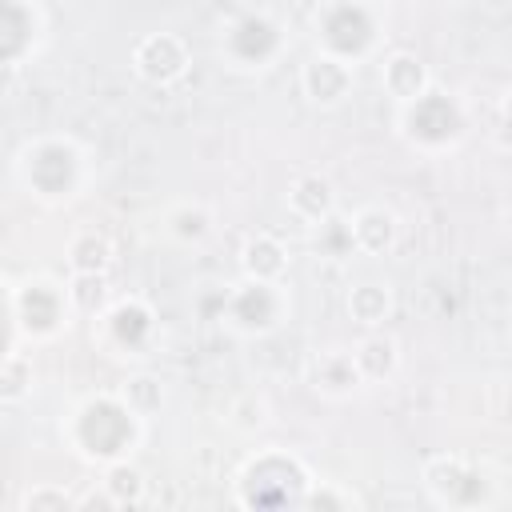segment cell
I'll list each match as a JSON object with an SVG mask.
<instances>
[{"instance_id":"cell-1","label":"cell","mask_w":512,"mask_h":512,"mask_svg":"<svg viewBox=\"0 0 512 512\" xmlns=\"http://www.w3.org/2000/svg\"><path fill=\"white\" fill-rule=\"evenodd\" d=\"M12 176L24 196L44 208L76 204L92 184V156L68 132H40L24 140L12 156Z\"/></svg>"},{"instance_id":"cell-2","label":"cell","mask_w":512,"mask_h":512,"mask_svg":"<svg viewBox=\"0 0 512 512\" xmlns=\"http://www.w3.org/2000/svg\"><path fill=\"white\" fill-rule=\"evenodd\" d=\"M144 416L116 392H88L80 396L68 416L60 420V436L64 444L88 460V464H112V460H128L136 456V448L144 444Z\"/></svg>"},{"instance_id":"cell-3","label":"cell","mask_w":512,"mask_h":512,"mask_svg":"<svg viewBox=\"0 0 512 512\" xmlns=\"http://www.w3.org/2000/svg\"><path fill=\"white\" fill-rule=\"evenodd\" d=\"M472 104L468 96L452 92V88H440V84H428L416 100L408 104H396L392 112V132L404 148H412L416 156H448L456 152L468 132H472Z\"/></svg>"},{"instance_id":"cell-4","label":"cell","mask_w":512,"mask_h":512,"mask_svg":"<svg viewBox=\"0 0 512 512\" xmlns=\"http://www.w3.org/2000/svg\"><path fill=\"white\" fill-rule=\"evenodd\" d=\"M288 24L272 8H240L216 32L220 68L236 76H264L288 56Z\"/></svg>"},{"instance_id":"cell-5","label":"cell","mask_w":512,"mask_h":512,"mask_svg":"<svg viewBox=\"0 0 512 512\" xmlns=\"http://www.w3.org/2000/svg\"><path fill=\"white\" fill-rule=\"evenodd\" d=\"M312 468L304 456H296L292 448L268 444L256 448L232 480V496L240 508H300L304 488L312 484Z\"/></svg>"},{"instance_id":"cell-6","label":"cell","mask_w":512,"mask_h":512,"mask_svg":"<svg viewBox=\"0 0 512 512\" xmlns=\"http://www.w3.org/2000/svg\"><path fill=\"white\" fill-rule=\"evenodd\" d=\"M384 12L372 0H320L312 8L316 52H328L348 64H364L384 44Z\"/></svg>"},{"instance_id":"cell-7","label":"cell","mask_w":512,"mask_h":512,"mask_svg":"<svg viewBox=\"0 0 512 512\" xmlns=\"http://www.w3.org/2000/svg\"><path fill=\"white\" fill-rule=\"evenodd\" d=\"M288 316H292V292L284 280L240 276L220 292V304H216V320L240 340H264L280 332Z\"/></svg>"},{"instance_id":"cell-8","label":"cell","mask_w":512,"mask_h":512,"mask_svg":"<svg viewBox=\"0 0 512 512\" xmlns=\"http://www.w3.org/2000/svg\"><path fill=\"white\" fill-rule=\"evenodd\" d=\"M92 340L112 356V360H148L156 340H160V316L156 308L128 292L112 296L96 316H92Z\"/></svg>"},{"instance_id":"cell-9","label":"cell","mask_w":512,"mask_h":512,"mask_svg":"<svg viewBox=\"0 0 512 512\" xmlns=\"http://www.w3.org/2000/svg\"><path fill=\"white\" fill-rule=\"evenodd\" d=\"M12 320H16V332L28 340V344H52L60 340L76 312H72V300H68V284L48 276V272H36V276H24L12 296Z\"/></svg>"},{"instance_id":"cell-10","label":"cell","mask_w":512,"mask_h":512,"mask_svg":"<svg viewBox=\"0 0 512 512\" xmlns=\"http://www.w3.org/2000/svg\"><path fill=\"white\" fill-rule=\"evenodd\" d=\"M420 488L436 508H448V512H476V508L496 504L488 472L476 460L460 456V452L428 456L424 468H420Z\"/></svg>"},{"instance_id":"cell-11","label":"cell","mask_w":512,"mask_h":512,"mask_svg":"<svg viewBox=\"0 0 512 512\" xmlns=\"http://www.w3.org/2000/svg\"><path fill=\"white\" fill-rule=\"evenodd\" d=\"M128 68L148 88H176L192 72V48L180 32H144L128 52Z\"/></svg>"},{"instance_id":"cell-12","label":"cell","mask_w":512,"mask_h":512,"mask_svg":"<svg viewBox=\"0 0 512 512\" xmlns=\"http://www.w3.org/2000/svg\"><path fill=\"white\" fill-rule=\"evenodd\" d=\"M352 88H356V64H348V60H336L328 52H312L300 64V96L320 112L344 108L352 100Z\"/></svg>"},{"instance_id":"cell-13","label":"cell","mask_w":512,"mask_h":512,"mask_svg":"<svg viewBox=\"0 0 512 512\" xmlns=\"http://www.w3.org/2000/svg\"><path fill=\"white\" fill-rule=\"evenodd\" d=\"M44 44V12L36 0H0V68H16Z\"/></svg>"},{"instance_id":"cell-14","label":"cell","mask_w":512,"mask_h":512,"mask_svg":"<svg viewBox=\"0 0 512 512\" xmlns=\"http://www.w3.org/2000/svg\"><path fill=\"white\" fill-rule=\"evenodd\" d=\"M284 208H288V216H292L296 224H304V228L324 224V220L336 216V208H340L336 180H332L328 172H320V168H300V172L288 180V188H284Z\"/></svg>"},{"instance_id":"cell-15","label":"cell","mask_w":512,"mask_h":512,"mask_svg":"<svg viewBox=\"0 0 512 512\" xmlns=\"http://www.w3.org/2000/svg\"><path fill=\"white\" fill-rule=\"evenodd\" d=\"M304 384L320 400H332V404H344V400H352V396L364 392V380H360V372L352 364V352L340 348V344L312 352V360L304 368Z\"/></svg>"},{"instance_id":"cell-16","label":"cell","mask_w":512,"mask_h":512,"mask_svg":"<svg viewBox=\"0 0 512 512\" xmlns=\"http://www.w3.org/2000/svg\"><path fill=\"white\" fill-rule=\"evenodd\" d=\"M348 236H352V252L356 256H372V260H380V256H392L396 252V244H400V216L388 208V204H360L348 220Z\"/></svg>"},{"instance_id":"cell-17","label":"cell","mask_w":512,"mask_h":512,"mask_svg":"<svg viewBox=\"0 0 512 512\" xmlns=\"http://www.w3.org/2000/svg\"><path fill=\"white\" fill-rule=\"evenodd\" d=\"M348 352H352V364H356V372H360L364 388L392 384V380H396V372H400V364H404L400 340H396L388 328H364Z\"/></svg>"},{"instance_id":"cell-18","label":"cell","mask_w":512,"mask_h":512,"mask_svg":"<svg viewBox=\"0 0 512 512\" xmlns=\"http://www.w3.org/2000/svg\"><path fill=\"white\" fill-rule=\"evenodd\" d=\"M428 84H436V80H432V68L424 64L420 52H412V48H392V52L380 56V88H384V96L392 100V108L416 100Z\"/></svg>"},{"instance_id":"cell-19","label":"cell","mask_w":512,"mask_h":512,"mask_svg":"<svg viewBox=\"0 0 512 512\" xmlns=\"http://www.w3.org/2000/svg\"><path fill=\"white\" fill-rule=\"evenodd\" d=\"M236 264H240V276H248V280H288L292 252L276 232L260 228V232L244 236V244L236 252Z\"/></svg>"},{"instance_id":"cell-20","label":"cell","mask_w":512,"mask_h":512,"mask_svg":"<svg viewBox=\"0 0 512 512\" xmlns=\"http://www.w3.org/2000/svg\"><path fill=\"white\" fill-rule=\"evenodd\" d=\"M160 232L180 248H200L216 232V212L204 200H172L160 212Z\"/></svg>"},{"instance_id":"cell-21","label":"cell","mask_w":512,"mask_h":512,"mask_svg":"<svg viewBox=\"0 0 512 512\" xmlns=\"http://www.w3.org/2000/svg\"><path fill=\"white\" fill-rule=\"evenodd\" d=\"M344 312H348V320L364 332V328H384L388 320H392V312H396V288L388 284V280H376V276H368V280H356L348 292H344Z\"/></svg>"},{"instance_id":"cell-22","label":"cell","mask_w":512,"mask_h":512,"mask_svg":"<svg viewBox=\"0 0 512 512\" xmlns=\"http://www.w3.org/2000/svg\"><path fill=\"white\" fill-rule=\"evenodd\" d=\"M64 260H68V276H108L116 264V244L100 228H80L68 236Z\"/></svg>"},{"instance_id":"cell-23","label":"cell","mask_w":512,"mask_h":512,"mask_svg":"<svg viewBox=\"0 0 512 512\" xmlns=\"http://www.w3.org/2000/svg\"><path fill=\"white\" fill-rule=\"evenodd\" d=\"M100 472H104L100 476V488H104V500L112 508H136V504L148 500V476L132 464V456L128 460H112Z\"/></svg>"},{"instance_id":"cell-24","label":"cell","mask_w":512,"mask_h":512,"mask_svg":"<svg viewBox=\"0 0 512 512\" xmlns=\"http://www.w3.org/2000/svg\"><path fill=\"white\" fill-rule=\"evenodd\" d=\"M36 392V360L28 352L0 356V404L16 408Z\"/></svg>"},{"instance_id":"cell-25","label":"cell","mask_w":512,"mask_h":512,"mask_svg":"<svg viewBox=\"0 0 512 512\" xmlns=\"http://www.w3.org/2000/svg\"><path fill=\"white\" fill-rule=\"evenodd\" d=\"M224 424L232 428V432H244V436H252V432H260V428H268L272 424V404H268V396L264 392H240V396H232L228 400V408H224Z\"/></svg>"},{"instance_id":"cell-26","label":"cell","mask_w":512,"mask_h":512,"mask_svg":"<svg viewBox=\"0 0 512 512\" xmlns=\"http://www.w3.org/2000/svg\"><path fill=\"white\" fill-rule=\"evenodd\" d=\"M364 500L348 488V484H340V480H320V476H312V484L304 488V496H300V508L304 512H352V508H360Z\"/></svg>"},{"instance_id":"cell-27","label":"cell","mask_w":512,"mask_h":512,"mask_svg":"<svg viewBox=\"0 0 512 512\" xmlns=\"http://www.w3.org/2000/svg\"><path fill=\"white\" fill-rule=\"evenodd\" d=\"M64 284H68V300H72V312H76V316H88V320H92V316L112 300L108 276H68Z\"/></svg>"},{"instance_id":"cell-28","label":"cell","mask_w":512,"mask_h":512,"mask_svg":"<svg viewBox=\"0 0 512 512\" xmlns=\"http://www.w3.org/2000/svg\"><path fill=\"white\" fill-rule=\"evenodd\" d=\"M308 236H312V248H316L324 260H348V256H356V252H352L348 224H344L340 216H328L324 224L308 228Z\"/></svg>"},{"instance_id":"cell-29","label":"cell","mask_w":512,"mask_h":512,"mask_svg":"<svg viewBox=\"0 0 512 512\" xmlns=\"http://www.w3.org/2000/svg\"><path fill=\"white\" fill-rule=\"evenodd\" d=\"M120 396L148 420L152 412H160V404H164V384H160V376H148V372H136V376H128L124 380V388H120Z\"/></svg>"},{"instance_id":"cell-30","label":"cell","mask_w":512,"mask_h":512,"mask_svg":"<svg viewBox=\"0 0 512 512\" xmlns=\"http://www.w3.org/2000/svg\"><path fill=\"white\" fill-rule=\"evenodd\" d=\"M80 500L64 488V484H32L24 496H20V508L24 512H64V508H76Z\"/></svg>"},{"instance_id":"cell-31","label":"cell","mask_w":512,"mask_h":512,"mask_svg":"<svg viewBox=\"0 0 512 512\" xmlns=\"http://www.w3.org/2000/svg\"><path fill=\"white\" fill-rule=\"evenodd\" d=\"M0 200H4V188H0Z\"/></svg>"}]
</instances>
